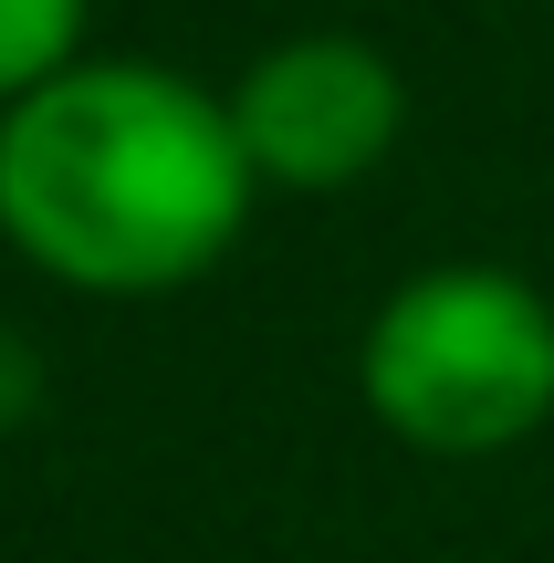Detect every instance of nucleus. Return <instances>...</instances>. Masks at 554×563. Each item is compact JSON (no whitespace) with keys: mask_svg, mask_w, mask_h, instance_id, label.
<instances>
[{"mask_svg":"<svg viewBox=\"0 0 554 563\" xmlns=\"http://www.w3.org/2000/svg\"><path fill=\"white\" fill-rule=\"evenodd\" d=\"M230 125L262 188L293 199H335V188L377 178L409 136V84H398L388 42L367 32H283L241 63L230 84Z\"/></svg>","mask_w":554,"mask_h":563,"instance_id":"3","label":"nucleus"},{"mask_svg":"<svg viewBox=\"0 0 554 563\" xmlns=\"http://www.w3.org/2000/svg\"><path fill=\"white\" fill-rule=\"evenodd\" d=\"M356 397L419 460H502L554 418V292L502 262L409 272L356 334Z\"/></svg>","mask_w":554,"mask_h":563,"instance_id":"2","label":"nucleus"},{"mask_svg":"<svg viewBox=\"0 0 554 563\" xmlns=\"http://www.w3.org/2000/svg\"><path fill=\"white\" fill-rule=\"evenodd\" d=\"M42 397V376H32V355H21L11 334H0V418H21V407Z\"/></svg>","mask_w":554,"mask_h":563,"instance_id":"5","label":"nucleus"},{"mask_svg":"<svg viewBox=\"0 0 554 563\" xmlns=\"http://www.w3.org/2000/svg\"><path fill=\"white\" fill-rule=\"evenodd\" d=\"M251 199L230 95L167 63H74L0 115V241L74 292L199 282Z\"/></svg>","mask_w":554,"mask_h":563,"instance_id":"1","label":"nucleus"},{"mask_svg":"<svg viewBox=\"0 0 554 563\" xmlns=\"http://www.w3.org/2000/svg\"><path fill=\"white\" fill-rule=\"evenodd\" d=\"M84 63V0H0V115Z\"/></svg>","mask_w":554,"mask_h":563,"instance_id":"4","label":"nucleus"}]
</instances>
